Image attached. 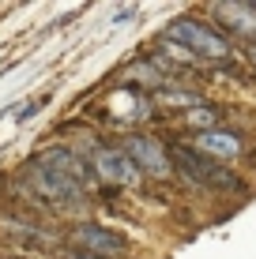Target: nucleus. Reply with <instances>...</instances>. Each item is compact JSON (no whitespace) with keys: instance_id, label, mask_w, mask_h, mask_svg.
<instances>
[{"instance_id":"nucleus-4","label":"nucleus","mask_w":256,"mask_h":259,"mask_svg":"<svg viewBox=\"0 0 256 259\" xmlns=\"http://www.w3.org/2000/svg\"><path fill=\"white\" fill-rule=\"evenodd\" d=\"M72 240L79 244V252H91V255H121L128 252V240L117 233V229H105V226H94V222H83V226H76Z\"/></svg>"},{"instance_id":"nucleus-12","label":"nucleus","mask_w":256,"mask_h":259,"mask_svg":"<svg viewBox=\"0 0 256 259\" xmlns=\"http://www.w3.org/2000/svg\"><path fill=\"white\" fill-rule=\"evenodd\" d=\"M249 57H252V64H256V46H252V49H249Z\"/></svg>"},{"instance_id":"nucleus-9","label":"nucleus","mask_w":256,"mask_h":259,"mask_svg":"<svg viewBox=\"0 0 256 259\" xmlns=\"http://www.w3.org/2000/svg\"><path fill=\"white\" fill-rule=\"evenodd\" d=\"M215 15L230 30L245 34V38H256V4H215Z\"/></svg>"},{"instance_id":"nucleus-2","label":"nucleus","mask_w":256,"mask_h":259,"mask_svg":"<svg viewBox=\"0 0 256 259\" xmlns=\"http://www.w3.org/2000/svg\"><path fill=\"white\" fill-rule=\"evenodd\" d=\"M173 162L196 184H207V188H237V181L226 169H218V162H211V158L196 154V150H189V147H173Z\"/></svg>"},{"instance_id":"nucleus-5","label":"nucleus","mask_w":256,"mask_h":259,"mask_svg":"<svg viewBox=\"0 0 256 259\" xmlns=\"http://www.w3.org/2000/svg\"><path fill=\"white\" fill-rule=\"evenodd\" d=\"M121 150L128 154V162L136 169H143V173H151V177H166L170 173V154H166L162 143L151 139V136H132Z\"/></svg>"},{"instance_id":"nucleus-7","label":"nucleus","mask_w":256,"mask_h":259,"mask_svg":"<svg viewBox=\"0 0 256 259\" xmlns=\"http://www.w3.org/2000/svg\"><path fill=\"white\" fill-rule=\"evenodd\" d=\"M38 165H46V169H53V173L68 177V181L79 184V188H87V177H91V169L83 165V158H76L72 150H64V147H53V150H46V154L38 158Z\"/></svg>"},{"instance_id":"nucleus-10","label":"nucleus","mask_w":256,"mask_h":259,"mask_svg":"<svg viewBox=\"0 0 256 259\" xmlns=\"http://www.w3.org/2000/svg\"><path fill=\"white\" fill-rule=\"evenodd\" d=\"M46 102H49V98H38V102H30L26 109H19V113H15V120H30V117H34V113H38V109H42Z\"/></svg>"},{"instance_id":"nucleus-6","label":"nucleus","mask_w":256,"mask_h":259,"mask_svg":"<svg viewBox=\"0 0 256 259\" xmlns=\"http://www.w3.org/2000/svg\"><path fill=\"white\" fill-rule=\"evenodd\" d=\"M94 173H98L102 181H109V184H132V181L139 177V169L128 162L125 150H117V147H98V150H94Z\"/></svg>"},{"instance_id":"nucleus-3","label":"nucleus","mask_w":256,"mask_h":259,"mask_svg":"<svg viewBox=\"0 0 256 259\" xmlns=\"http://www.w3.org/2000/svg\"><path fill=\"white\" fill-rule=\"evenodd\" d=\"M30 188L38 192L46 203H57V207H68V203L83 199V188H79V184H72L68 177L53 173V169L38 165V162L30 165Z\"/></svg>"},{"instance_id":"nucleus-1","label":"nucleus","mask_w":256,"mask_h":259,"mask_svg":"<svg viewBox=\"0 0 256 259\" xmlns=\"http://www.w3.org/2000/svg\"><path fill=\"white\" fill-rule=\"evenodd\" d=\"M166 38L177 41V46H185L189 53H196V57H211V60H223L226 53H230V46H226L223 34H215L211 26L196 23V19H177L166 26Z\"/></svg>"},{"instance_id":"nucleus-11","label":"nucleus","mask_w":256,"mask_h":259,"mask_svg":"<svg viewBox=\"0 0 256 259\" xmlns=\"http://www.w3.org/2000/svg\"><path fill=\"white\" fill-rule=\"evenodd\" d=\"M64 259H98V255H91V252H68Z\"/></svg>"},{"instance_id":"nucleus-8","label":"nucleus","mask_w":256,"mask_h":259,"mask_svg":"<svg viewBox=\"0 0 256 259\" xmlns=\"http://www.w3.org/2000/svg\"><path fill=\"white\" fill-rule=\"evenodd\" d=\"M196 150L207 158H237L241 154V139L234 132H223V128H207L196 136Z\"/></svg>"}]
</instances>
